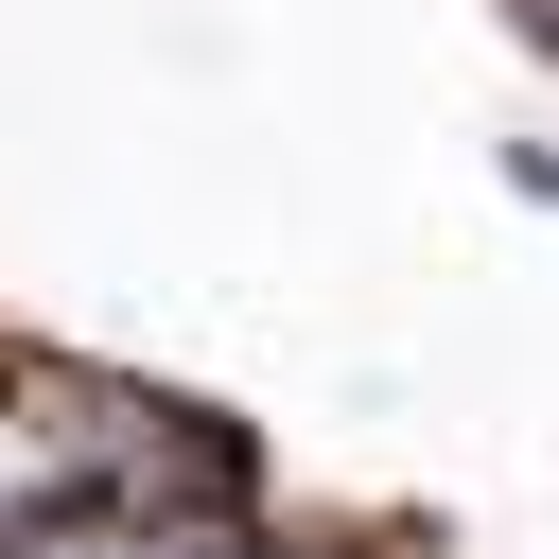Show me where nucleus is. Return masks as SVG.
<instances>
[{
  "label": "nucleus",
  "instance_id": "f257e3e1",
  "mask_svg": "<svg viewBox=\"0 0 559 559\" xmlns=\"http://www.w3.org/2000/svg\"><path fill=\"white\" fill-rule=\"evenodd\" d=\"M507 175H524V192H542V210H559V157H542V140H524V157H507Z\"/></svg>",
  "mask_w": 559,
  "mask_h": 559
}]
</instances>
